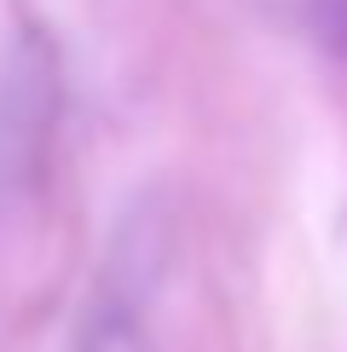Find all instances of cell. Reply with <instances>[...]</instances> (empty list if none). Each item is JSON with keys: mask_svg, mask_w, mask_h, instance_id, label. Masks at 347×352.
<instances>
[{"mask_svg": "<svg viewBox=\"0 0 347 352\" xmlns=\"http://www.w3.org/2000/svg\"><path fill=\"white\" fill-rule=\"evenodd\" d=\"M81 352H156V346H151V335H145V329L134 324V318H116V312H105L93 329H87Z\"/></svg>", "mask_w": 347, "mask_h": 352, "instance_id": "6da1fadb", "label": "cell"}]
</instances>
